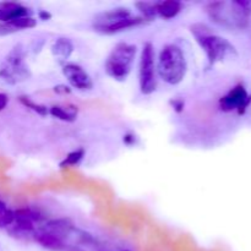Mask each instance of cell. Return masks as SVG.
Here are the masks:
<instances>
[{"label":"cell","instance_id":"6da1fadb","mask_svg":"<svg viewBox=\"0 0 251 251\" xmlns=\"http://www.w3.org/2000/svg\"><path fill=\"white\" fill-rule=\"evenodd\" d=\"M156 70L159 77L171 86H176L185 78L188 71L185 54L176 44H166L159 51Z\"/></svg>","mask_w":251,"mask_h":251},{"label":"cell","instance_id":"7a4b0ae2","mask_svg":"<svg viewBox=\"0 0 251 251\" xmlns=\"http://www.w3.org/2000/svg\"><path fill=\"white\" fill-rule=\"evenodd\" d=\"M190 32L199 46L205 51L211 65L222 61L234 51V47L221 36L212 33L206 25L195 24L190 26Z\"/></svg>","mask_w":251,"mask_h":251},{"label":"cell","instance_id":"3957f363","mask_svg":"<svg viewBox=\"0 0 251 251\" xmlns=\"http://www.w3.org/2000/svg\"><path fill=\"white\" fill-rule=\"evenodd\" d=\"M146 20L141 16H134L129 9L119 7L109 11H104L98 14L93 19L92 27L96 32L103 34H114L122 32L124 29L132 28L145 24Z\"/></svg>","mask_w":251,"mask_h":251},{"label":"cell","instance_id":"277c9868","mask_svg":"<svg viewBox=\"0 0 251 251\" xmlns=\"http://www.w3.org/2000/svg\"><path fill=\"white\" fill-rule=\"evenodd\" d=\"M136 53L135 44L125 42L115 44L104 61L105 74L115 81H125L131 74Z\"/></svg>","mask_w":251,"mask_h":251},{"label":"cell","instance_id":"5b68a950","mask_svg":"<svg viewBox=\"0 0 251 251\" xmlns=\"http://www.w3.org/2000/svg\"><path fill=\"white\" fill-rule=\"evenodd\" d=\"M251 12V2L218 1L207 5V15L211 21L225 27H243V22Z\"/></svg>","mask_w":251,"mask_h":251},{"label":"cell","instance_id":"8992f818","mask_svg":"<svg viewBox=\"0 0 251 251\" xmlns=\"http://www.w3.org/2000/svg\"><path fill=\"white\" fill-rule=\"evenodd\" d=\"M156 53L152 43L147 42L144 44L140 54L139 69V87L140 92L145 96H150L157 90V70H156Z\"/></svg>","mask_w":251,"mask_h":251},{"label":"cell","instance_id":"52a82bcc","mask_svg":"<svg viewBox=\"0 0 251 251\" xmlns=\"http://www.w3.org/2000/svg\"><path fill=\"white\" fill-rule=\"evenodd\" d=\"M28 65L25 63V53L21 46H16L10 50L0 68V77L6 83L15 85L29 77Z\"/></svg>","mask_w":251,"mask_h":251},{"label":"cell","instance_id":"ba28073f","mask_svg":"<svg viewBox=\"0 0 251 251\" xmlns=\"http://www.w3.org/2000/svg\"><path fill=\"white\" fill-rule=\"evenodd\" d=\"M63 75L64 77L68 80L71 87L76 88L78 91H91L93 88V81L92 77L88 75L87 71L80 66L78 64L75 63H66L63 65Z\"/></svg>","mask_w":251,"mask_h":251},{"label":"cell","instance_id":"9c48e42d","mask_svg":"<svg viewBox=\"0 0 251 251\" xmlns=\"http://www.w3.org/2000/svg\"><path fill=\"white\" fill-rule=\"evenodd\" d=\"M250 102L247 90L243 86H237L232 88L226 96L220 100L221 109L225 112H232V110H239V113L244 112Z\"/></svg>","mask_w":251,"mask_h":251},{"label":"cell","instance_id":"30bf717a","mask_svg":"<svg viewBox=\"0 0 251 251\" xmlns=\"http://www.w3.org/2000/svg\"><path fill=\"white\" fill-rule=\"evenodd\" d=\"M15 229L20 233H32L34 232V222L41 220V216L34 212L31 208H19L14 211Z\"/></svg>","mask_w":251,"mask_h":251},{"label":"cell","instance_id":"8fae6325","mask_svg":"<svg viewBox=\"0 0 251 251\" xmlns=\"http://www.w3.org/2000/svg\"><path fill=\"white\" fill-rule=\"evenodd\" d=\"M25 16H31L28 7L15 1L0 2V22H11Z\"/></svg>","mask_w":251,"mask_h":251},{"label":"cell","instance_id":"7c38bea8","mask_svg":"<svg viewBox=\"0 0 251 251\" xmlns=\"http://www.w3.org/2000/svg\"><path fill=\"white\" fill-rule=\"evenodd\" d=\"M33 239L41 245L42 248L50 251H63L65 249V243L61 240L60 238L55 237V235L50 234V233L46 232V230H34L33 232Z\"/></svg>","mask_w":251,"mask_h":251},{"label":"cell","instance_id":"4fadbf2b","mask_svg":"<svg viewBox=\"0 0 251 251\" xmlns=\"http://www.w3.org/2000/svg\"><path fill=\"white\" fill-rule=\"evenodd\" d=\"M73 228L74 225L71 223L70 220H68V218H56V220L48 221L47 225L44 226V228H42V229L64 240V238H66L70 234Z\"/></svg>","mask_w":251,"mask_h":251},{"label":"cell","instance_id":"5bb4252c","mask_svg":"<svg viewBox=\"0 0 251 251\" xmlns=\"http://www.w3.org/2000/svg\"><path fill=\"white\" fill-rule=\"evenodd\" d=\"M74 49L75 46L71 42V39L66 38V37H59L55 38L51 43L50 51L56 59L61 61H66L71 56V54L74 53Z\"/></svg>","mask_w":251,"mask_h":251},{"label":"cell","instance_id":"9a60e30c","mask_svg":"<svg viewBox=\"0 0 251 251\" xmlns=\"http://www.w3.org/2000/svg\"><path fill=\"white\" fill-rule=\"evenodd\" d=\"M183 9V4L176 0H167V1L156 2L157 16H161L162 19L171 20L178 16Z\"/></svg>","mask_w":251,"mask_h":251},{"label":"cell","instance_id":"2e32d148","mask_svg":"<svg viewBox=\"0 0 251 251\" xmlns=\"http://www.w3.org/2000/svg\"><path fill=\"white\" fill-rule=\"evenodd\" d=\"M49 114L63 122L71 123L77 117V107H63V105H53L49 108Z\"/></svg>","mask_w":251,"mask_h":251},{"label":"cell","instance_id":"e0dca14e","mask_svg":"<svg viewBox=\"0 0 251 251\" xmlns=\"http://www.w3.org/2000/svg\"><path fill=\"white\" fill-rule=\"evenodd\" d=\"M135 6L139 9L140 16L145 19L146 21H152L157 17L156 11V2H149V1H140L135 4Z\"/></svg>","mask_w":251,"mask_h":251},{"label":"cell","instance_id":"ac0fdd59","mask_svg":"<svg viewBox=\"0 0 251 251\" xmlns=\"http://www.w3.org/2000/svg\"><path fill=\"white\" fill-rule=\"evenodd\" d=\"M83 157H85V150L83 149H77L75 151H71L60 162V167L61 168H66V167L78 166L81 163V161L83 159Z\"/></svg>","mask_w":251,"mask_h":251},{"label":"cell","instance_id":"d6986e66","mask_svg":"<svg viewBox=\"0 0 251 251\" xmlns=\"http://www.w3.org/2000/svg\"><path fill=\"white\" fill-rule=\"evenodd\" d=\"M20 102L25 105L28 109L33 110L34 113H37L41 117H46L47 114H49V109L43 104H39V103H36L33 100H31L29 97H25V96H21L20 97Z\"/></svg>","mask_w":251,"mask_h":251},{"label":"cell","instance_id":"ffe728a7","mask_svg":"<svg viewBox=\"0 0 251 251\" xmlns=\"http://www.w3.org/2000/svg\"><path fill=\"white\" fill-rule=\"evenodd\" d=\"M15 221V213L7 206L0 200V228L9 227L14 223Z\"/></svg>","mask_w":251,"mask_h":251},{"label":"cell","instance_id":"44dd1931","mask_svg":"<svg viewBox=\"0 0 251 251\" xmlns=\"http://www.w3.org/2000/svg\"><path fill=\"white\" fill-rule=\"evenodd\" d=\"M11 26H14L17 31H21V29H28L33 28V27L37 26V20L32 16H25L20 17V19L14 20L11 22H7Z\"/></svg>","mask_w":251,"mask_h":251},{"label":"cell","instance_id":"7402d4cb","mask_svg":"<svg viewBox=\"0 0 251 251\" xmlns=\"http://www.w3.org/2000/svg\"><path fill=\"white\" fill-rule=\"evenodd\" d=\"M15 32H17V29L14 26H11L7 22H0V37L15 33Z\"/></svg>","mask_w":251,"mask_h":251},{"label":"cell","instance_id":"603a6c76","mask_svg":"<svg viewBox=\"0 0 251 251\" xmlns=\"http://www.w3.org/2000/svg\"><path fill=\"white\" fill-rule=\"evenodd\" d=\"M7 103H9V97H7V95H5V93H0V110L5 109Z\"/></svg>","mask_w":251,"mask_h":251},{"label":"cell","instance_id":"cb8c5ba5","mask_svg":"<svg viewBox=\"0 0 251 251\" xmlns=\"http://www.w3.org/2000/svg\"><path fill=\"white\" fill-rule=\"evenodd\" d=\"M54 91L56 93H70L71 90L68 87V86H64V85H59L54 87Z\"/></svg>","mask_w":251,"mask_h":251},{"label":"cell","instance_id":"d4e9b609","mask_svg":"<svg viewBox=\"0 0 251 251\" xmlns=\"http://www.w3.org/2000/svg\"><path fill=\"white\" fill-rule=\"evenodd\" d=\"M38 16H39V19L43 20V21H48V20L51 19V14L50 12L47 11V10H42V11H39Z\"/></svg>","mask_w":251,"mask_h":251},{"label":"cell","instance_id":"484cf974","mask_svg":"<svg viewBox=\"0 0 251 251\" xmlns=\"http://www.w3.org/2000/svg\"><path fill=\"white\" fill-rule=\"evenodd\" d=\"M181 108H184V103L181 102V100H176V103H174V105H173V109L180 110Z\"/></svg>","mask_w":251,"mask_h":251},{"label":"cell","instance_id":"4316f807","mask_svg":"<svg viewBox=\"0 0 251 251\" xmlns=\"http://www.w3.org/2000/svg\"><path fill=\"white\" fill-rule=\"evenodd\" d=\"M123 251H127V250H123Z\"/></svg>","mask_w":251,"mask_h":251}]
</instances>
